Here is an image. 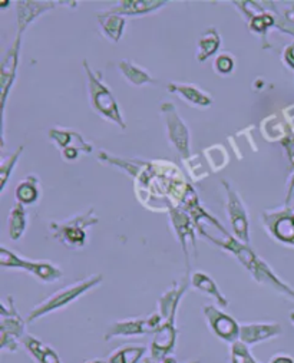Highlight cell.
<instances>
[{
  "label": "cell",
  "instance_id": "1f68e13d",
  "mask_svg": "<svg viewBox=\"0 0 294 363\" xmlns=\"http://www.w3.org/2000/svg\"><path fill=\"white\" fill-rule=\"evenodd\" d=\"M285 296H288L290 298H293L294 300V289H291L290 286L287 287V290H285Z\"/></svg>",
  "mask_w": 294,
  "mask_h": 363
},
{
  "label": "cell",
  "instance_id": "7c38bea8",
  "mask_svg": "<svg viewBox=\"0 0 294 363\" xmlns=\"http://www.w3.org/2000/svg\"><path fill=\"white\" fill-rule=\"evenodd\" d=\"M21 35H18L16 42L6 53L4 64H2V75H0V82H2V108H5V102L8 98V94L13 85L16 69H18V59H19V50H21Z\"/></svg>",
  "mask_w": 294,
  "mask_h": 363
},
{
  "label": "cell",
  "instance_id": "484cf974",
  "mask_svg": "<svg viewBox=\"0 0 294 363\" xmlns=\"http://www.w3.org/2000/svg\"><path fill=\"white\" fill-rule=\"evenodd\" d=\"M274 237L283 243L294 245V216H283L274 223Z\"/></svg>",
  "mask_w": 294,
  "mask_h": 363
},
{
  "label": "cell",
  "instance_id": "6da1fadb",
  "mask_svg": "<svg viewBox=\"0 0 294 363\" xmlns=\"http://www.w3.org/2000/svg\"><path fill=\"white\" fill-rule=\"evenodd\" d=\"M190 287V274L184 280L174 283L158 300V313L161 316V325L154 333V339L149 345V359L161 363L168 356H172L179 339L176 329V312L179 306Z\"/></svg>",
  "mask_w": 294,
  "mask_h": 363
},
{
  "label": "cell",
  "instance_id": "e0dca14e",
  "mask_svg": "<svg viewBox=\"0 0 294 363\" xmlns=\"http://www.w3.org/2000/svg\"><path fill=\"white\" fill-rule=\"evenodd\" d=\"M18 35L22 36L28 25L35 21L38 16H40L43 12L53 9L56 4L50 2H18Z\"/></svg>",
  "mask_w": 294,
  "mask_h": 363
},
{
  "label": "cell",
  "instance_id": "cb8c5ba5",
  "mask_svg": "<svg viewBox=\"0 0 294 363\" xmlns=\"http://www.w3.org/2000/svg\"><path fill=\"white\" fill-rule=\"evenodd\" d=\"M220 45H221V38H220L218 32L214 28L207 29V32L203 33V36L200 38V42H198V48H197L198 62H204L205 59L213 56L218 50Z\"/></svg>",
  "mask_w": 294,
  "mask_h": 363
},
{
  "label": "cell",
  "instance_id": "ac0fdd59",
  "mask_svg": "<svg viewBox=\"0 0 294 363\" xmlns=\"http://www.w3.org/2000/svg\"><path fill=\"white\" fill-rule=\"evenodd\" d=\"M49 138L56 143L57 147H61L62 150L67 148H77L81 152L89 154L92 151V147L84 141V138L71 130H62V128H52L49 131Z\"/></svg>",
  "mask_w": 294,
  "mask_h": 363
},
{
  "label": "cell",
  "instance_id": "7402d4cb",
  "mask_svg": "<svg viewBox=\"0 0 294 363\" xmlns=\"http://www.w3.org/2000/svg\"><path fill=\"white\" fill-rule=\"evenodd\" d=\"M118 69L123 74V77L134 86H142L147 84H155V79L141 67L135 65L132 60L123 59L120 64H118Z\"/></svg>",
  "mask_w": 294,
  "mask_h": 363
},
{
  "label": "cell",
  "instance_id": "e575fe53",
  "mask_svg": "<svg viewBox=\"0 0 294 363\" xmlns=\"http://www.w3.org/2000/svg\"><path fill=\"white\" fill-rule=\"evenodd\" d=\"M142 363H158V362H154L152 359H147L145 362H142Z\"/></svg>",
  "mask_w": 294,
  "mask_h": 363
},
{
  "label": "cell",
  "instance_id": "44dd1931",
  "mask_svg": "<svg viewBox=\"0 0 294 363\" xmlns=\"http://www.w3.org/2000/svg\"><path fill=\"white\" fill-rule=\"evenodd\" d=\"M171 220L174 223L175 231H176V237L181 241V246L184 250V255L187 257V263L190 267V259H188V247H187V238L191 240V243L196 246V240H194V233H193V225L190 223V218L186 214H181V211L176 210H171Z\"/></svg>",
  "mask_w": 294,
  "mask_h": 363
},
{
  "label": "cell",
  "instance_id": "8fae6325",
  "mask_svg": "<svg viewBox=\"0 0 294 363\" xmlns=\"http://www.w3.org/2000/svg\"><path fill=\"white\" fill-rule=\"evenodd\" d=\"M283 328L276 322H250L243 323L240 329V342L253 347L263 342L273 340L281 336Z\"/></svg>",
  "mask_w": 294,
  "mask_h": 363
},
{
  "label": "cell",
  "instance_id": "4fadbf2b",
  "mask_svg": "<svg viewBox=\"0 0 294 363\" xmlns=\"http://www.w3.org/2000/svg\"><path fill=\"white\" fill-rule=\"evenodd\" d=\"M22 346L36 363H64L61 356H59V353L52 346H49L36 336L28 333L22 340Z\"/></svg>",
  "mask_w": 294,
  "mask_h": 363
},
{
  "label": "cell",
  "instance_id": "5b68a950",
  "mask_svg": "<svg viewBox=\"0 0 294 363\" xmlns=\"http://www.w3.org/2000/svg\"><path fill=\"white\" fill-rule=\"evenodd\" d=\"M8 303H2V315H0V349L15 353L19 350L26 333V322L22 319L15 308L12 296L6 297Z\"/></svg>",
  "mask_w": 294,
  "mask_h": 363
},
{
  "label": "cell",
  "instance_id": "603a6c76",
  "mask_svg": "<svg viewBox=\"0 0 294 363\" xmlns=\"http://www.w3.org/2000/svg\"><path fill=\"white\" fill-rule=\"evenodd\" d=\"M15 197L19 204L30 206L39 199V179L36 175H29L18 184Z\"/></svg>",
  "mask_w": 294,
  "mask_h": 363
},
{
  "label": "cell",
  "instance_id": "83f0119b",
  "mask_svg": "<svg viewBox=\"0 0 294 363\" xmlns=\"http://www.w3.org/2000/svg\"><path fill=\"white\" fill-rule=\"evenodd\" d=\"M23 148L25 147H19L13 155H11L8 160H5L2 162V165H0V189H2V191L6 187L8 179H9L11 174H12V171H13V168H15V165H16V162H18L22 151H23Z\"/></svg>",
  "mask_w": 294,
  "mask_h": 363
},
{
  "label": "cell",
  "instance_id": "277c9868",
  "mask_svg": "<svg viewBox=\"0 0 294 363\" xmlns=\"http://www.w3.org/2000/svg\"><path fill=\"white\" fill-rule=\"evenodd\" d=\"M98 217L94 213V208H91L88 213L75 216L69 220L59 221V223H50L49 228L56 240L68 249H82L86 243V228L96 224Z\"/></svg>",
  "mask_w": 294,
  "mask_h": 363
},
{
  "label": "cell",
  "instance_id": "d590c367",
  "mask_svg": "<svg viewBox=\"0 0 294 363\" xmlns=\"http://www.w3.org/2000/svg\"><path fill=\"white\" fill-rule=\"evenodd\" d=\"M187 363H201L200 360H191V362H187Z\"/></svg>",
  "mask_w": 294,
  "mask_h": 363
},
{
  "label": "cell",
  "instance_id": "4dcf8cb0",
  "mask_svg": "<svg viewBox=\"0 0 294 363\" xmlns=\"http://www.w3.org/2000/svg\"><path fill=\"white\" fill-rule=\"evenodd\" d=\"M284 59H285V62H287L288 67L294 68V43L285 48V50H284Z\"/></svg>",
  "mask_w": 294,
  "mask_h": 363
},
{
  "label": "cell",
  "instance_id": "ffe728a7",
  "mask_svg": "<svg viewBox=\"0 0 294 363\" xmlns=\"http://www.w3.org/2000/svg\"><path fill=\"white\" fill-rule=\"evenodd\" d=\"M147 352L148 347L144 345H124L106 357V363H140Z\"/></svg>",
  "mask_w": 294,
  "mask_h": 363
},
{
  "label": "cell",
  "instance_id": "d4e9b609",
  "mask_svg": "<svg viewBox=\"0 0 294 363\" xmlns=\"http://www.w3.org/2000/svg\"><path fill=\"white\" fill-rule=\"evenodd\" d=\"M26 228V211L22 204H16L9 214V234L13 241H18Z\"/></svg>",
  "mask_w": 294,
  "mask_h": 363
},
{
  "label": "cell",
  "instance_id": "3957f363",
  "mask_svg": "<svg viewBox=\"0 0 294 363\" xmlns=\"http://www.w3.org/2000/svg\"><path fill=\"white\" fill-rule=\"evenodd\" d=\"M84 67H85V71L88 74V92H89L91 106L102 118L111 121V123L116 124L118 127H121L124 130L125 123H124V119L121 116L120 108H118V104H116L113 95L106 88V85L102 82L101 75L91 71L86 60L84 62Z\"/></svg>",
  "mask_w": 294,
  "mask_h": 363
},
{
  "label": "cell",
  "instance_id": "f1b7e54d",
  "mask_svg": "<svg viewBox=\"0 0 294 363\" xmlns=\"http://www.w3.org/2000/svg\"><path fill=\"white\" fill-rule=\"evenodd\" d=\"M214 69L217 74H221V75H228L232 72L234 69V59L231 55L228 53H222V55H218V57L215 59L214 62Z\"/></svg>",
  "mask_w": 294,
  "mask_h": 363
},
{
  "label": "cell",
  "instance_id": "f546056e",
  "mask_svg": "<svg viewBox=\"0 0 294 363\" xmlns=\"http://www.w3.org/2000/svg\"><path fill=\"white\" fill-rule=\"evenodd\" d=\"M268 363H294V359L287 353H276L270 357Z\"/></svg>",
  "mask_w": 294,
  "mask_h": 363
},
{
  "label": "cell",
  "instance_id": "30bf717a",
  "mask_svg": "<svg viewBox=\"0 0 294 363\" xmlns=\"http://www.w3.org/2000/svg\"><path fill=\"white\" fill-rule=\"evenodd\" d=\"M222 184H224L225 193H227V213H228V218L231 221L232 230H234L235 235L239 237L242 243L249 246V243H250L249 218H247L244 204L242 203V199L239 197L237 193L234 191V189L231 186H228L225 181Z\"/></svg>",
  "mask_w": 294,
  "mask_h": 363
},
{
  "label": "cell",
  "instance_id": "52a82bcc",
  "mask_svg": "<svg viewBox=\"0 0 294 363\" xmlns=\"http://www.w3.org/2000/svg\"><path fill=\"white\" fill-rule=\"evenodd\" d=\"M161 325V316L158 312L145 318H128L116 320L106 329L103 340L109 342L115 337H135L154 335Z\"/></svg>",
  "mask_w": 294,
  "mask_h": 363
},
{
  "label": "cell",
  "instance_id": "836d02e7",
  "mask_svg": "<svg viewBox=\"0 0 294 363\" xmlns=\"http://www.w3.org/2000/svg\"><path fill=\"white\" fill-rule=\"evenodd\" d=\"M288 318H290V322H291V325L294 326V312H290V315H288Z\"/></svg>",
  "mask_w": 294,
  "mask_h": 363
},
{
  "label": "cell",
  "instance_id": "9c48e42d",
  "mask_svg": "<svg viewBox=\"0 0 294 363\" xmlns=\"http://www.w3.org/2000/svg\"><path fill=\"white\" fill-rule=\"evenodd\" d=\"M203 313L205 316L207 325L213 335L227 345H232L240 340V329L242 325L232 316L222 312L220 308L214 305H205L203 308Z\"/></svg>",
  "mask_w": 294,
  "mask_h": 363
},
{
  "label": "cell",
  "instance_id": "ba28073f",
  "mask_svg": "<svg viewBox=\"0 0 294 363\" xmlns=\"http://www.w3.org/2000/svg\"><path fill=\"white\" fill-rule=\"evenodd\" d=\"M161 112L165 119L168 141L183 158H188L191 155V152H190V131L183 121V118L179 115L175 105L171 102L162 104Z\"/></svg>",
  "mask_w": 294,
  "mask_h": 363
},
{
  "label": "cell",
  "instance_id": "2e32d148",
  "mask_svg": "<svg viewBox=\"0 0 294 363\" xmlns=\"http://www.w3.org/2000/svg\"><path fill=\"white\" fill-rule=\"evenodd\" d=\"M165 2H154V0H130V2H120L118 6L111 8L109 12L120 16H141L162 8Z\"/></svg>",
  "mask_w": 294,
  "mask_h": 363
},
{
  "label": "cell",
  "instance_id": "7a4b0ae2",
  "mask_svg": "<svg viewBox=\"0 0 294 363\" xmlns=\"http://www.w3.org/2000/svg\"><path fill=\"white\" fill-rule=\"evenodd\" d=\"M102 281H103V276L96 273V274L88 276L86 279H84L81 281H77L74 284H69V286H65L62 289L56 290L53 294L46 297L43 301H40L36 308H33L29 312L26 322L33 323L56 311L65 309L67 306L74 303V301H77L79 297H82L88 291L98 287Z\"/></svg>",
  "mask_w": 294,
  "mask_h": 363
},
{
  "label": "cell",
  "instance_id": "8992f818",
  "mask_svg": "<svg viewBox=\"0 0 294 363\" xmlns=\"http://www.w3.org/2000/svg\"><path fill=\"white\" fill-rule=\"evenodd\" d=\"M0 266L2 269L22 270L35 276L42 283H55L62 277V270L59 266L52 264L50 262H35L18 256L16 253L8 250L5 246L0 249Z\"/></svg>",
  "mask_w": 294,
  "mask_h": 363
},
{
  "label": "cell",
  "instance_id": "4316f807",
  "mask_svg": "<svg viewBox=\"0 0 294 363\" xmlns=\"http://www.w3.org/2000/svg\"><path fill=\"white\" fill-rule=\"evenodd\" d=\"M230 363H260L250 347L240 340L230 346Z\"/></svg>",
  "mask_w": 294,
  "mask_h": 363
},
{
  "label": "cell",
  "instance_id": "9a60e30c",
  "mask_svg": "<svg viewBox=\"0 0 294 363\" xmlns=\"http://www.w3.org/2000/svg\"><path fill=\"white\" fill-rule=\"evenodd\" d=\"M168 91L179 95L183 101L188 102L193 106L198 108H207L213 104V99L208 94L203 92L196 85L190 84H168Z\"/></svg>",
  "mask_w": 294,
  "mask_h": 363
},
{
  "label": "cell",
  "instance_id": "5bb4252c",
  "mask_svg": "<svg viewBox=\"0 0 294 363\" xmlns=\"http://www.w3.org/2000/svg\"><path fill=\"white\" fill-rule=\"evenodd\" d=\"M190 286H193L196 290L201 291L203 294H207L211 298H214L217 301V305L221 308H227L230 305L228 298L221 293L214 279L204 272H194L190 276Z\"/></svg>",
  "mask_w": 294,
  "mask_h": 363
},
{
  "label": "cell",
  "instance_id": "d6986e66",
  "mask_svg": "<svg viewBox=\"0 0 294 363\" xmlns=\"http://www.w3.org/2000/svg\"><path fill=\"white\" fill-rule=\"evenodd\" d=\"M98 21L103 35L111 42H118L121 39L125 23H127V21L123 16L111 13L109 11H103V12H98Z\"/></svg>",
  "mask_w": 294,
  "mask_h": 363
},
{
  "label": "cell",
  "instance_id": "d6a6232c",
  "mask_svg": "<svg viewBox=\"0 0 294 363\" xmlns=\"http://www.w3.org/2000/svg\"><path fill=\"white\" fill-rule=\"evenodd\" d=\"M85 363H106V359H92V360H86Z\"/></svg>",
  "mask_w": 294,
  "mask_h": 363
}]
</instances>
